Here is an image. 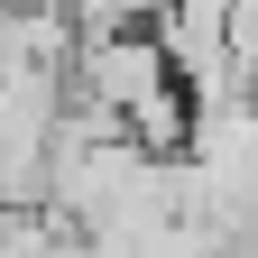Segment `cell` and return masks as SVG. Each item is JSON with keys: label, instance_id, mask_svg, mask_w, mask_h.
Listing matches in <instances>:
<instances>
[{"label": "cell", "instance_id": "cell-1", "mask_svg": "<svg viewBox=\"0 0 258 258\" xmlns=\"http://www.w3.org/2000/svg\"><path fill=\"white\" fill-rule=\"evenodd\" d=\"M0 10H10V0H0Z\"/></svg>", "mask_w": 258, "mask_h": 258}]
</instances>
